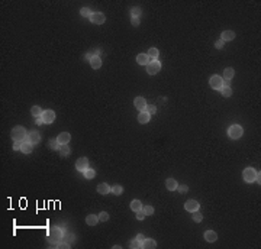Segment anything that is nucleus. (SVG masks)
I'll return each mask as SVG.
<instances>
[{
	"label": "nucleus",
	"instance_id": "obj_1",
	"mask_svg": "<svg viewBox=\"0 0 261 249\" xmlns=\"http://www.w3.org/2000/svg\"><path fill=\"white\" fill-rule=\"evenodd\" d=\"M28 135H29V133H26V129L22 126L13 127L12 132H10V136H12V139L15 141V142H23V141L28 139Z\"/></svg>",
	"mask_w": 261,
	"mask_h": 249
},
{
	"label": "nucleus",
	"instance_id": "obj_2",
	"mask_svg": "<svg viewBox=\"0 0 261 249\" xmlns=\"http://www.w3.org/2000/svg\"><path fill=\"white\" fill-rule=\"evenodd\" d=\"M48 237H50V241L52 242V243H58V242H61L63 241V237H64V232L61 230V229H58V228H52V229H50L48 230Z\"/></svg>",
	"mask_w": 261,
	"mask_h": 249
},
{
	"label": "nucleus",
	"instance_id": "obj_3",
	"mask_svg": "<svg viewBox=\"0 0 261 249\" xmlns=\"http://www.w3.org/2000/svg\"><path fill=\"white\" fill-rule=\"evenodd\" d=\"M242 133H244V129H242L241 125H232V126L228 129V136L234 141L240 139L241 136H242Z\"/></svg>",
	"mask_w": 261,
	"mask_h": 249
},
{
	"label": "nucleus",
	"instance_id": "obj_4",
	"mask_svg": "<svg viewBox=\"0 0 261 249\" xmlns=\"http://www.w3.org/2000/svg\"><path fill=\"white\" fill-rule=\"evenodd\" d=\"M161 70V62L158 61V59H151L149 62H148L147 65V72L149 74V76H154V74H157V72Z\"/></svg>",
	"mask_w": 261,
	"mask_h": 249
},
{
	"label": "nucleus",
	"instance_id": "obj_5",
	"mask_svg": "<svg viewBox=\"0 0 261 249\" xmlns=\"http://www.w3.org/2000/svg\"><path fill=\"white\" fill-rule=\"evenodd\" d=\"M255 177H257V171L254 168H245L242 171V178H244L245 182H254Z\"/></svg>",
	"mask_w": 261,
	"mask_h": 249
},
{
	"label": "nucleus",
	"instance_id": "obj_6",
	"mask_svg": "<svg viewBox=\"0 0 261 249\" xmlns=\"http://www.w3.org/2000/svg\"><path fill=\"white\" fill-rule=\"evenodd\" d=\"M209 84L213 90H221L223 87V78L221 76H212L209 78Z\"/></svg>",
	"mask_w": 261,
	"mask_h": 249
},
{
	"label": "nucleus",
	"instance_id": "obj_7",
	"mask_svg": "<svg viewBox=\"0 0 261 249\" xmlns=\"http://www.w3.org/2000/svg\"><path fill=\"white\" fill-rule=\"evenodd\" d=\"M184 209L187 211H197L199 209H200V204H199L197 200H187V201L184 203Z\"/></svg>",
	"mask_w": 261,
	"mask_h": 249
},
{
	"label": "nucleus",
	"instance_id": "obj_8",
	"mask_svg": "<svg viewBox=\"0 0 261 249\" xmlns=\"http://www.w3.org/2000/svg\"><path fill=\"white\" fill-rule=\"evenodd\" d=\"M88 168V159L87 158H78L77 159V162H76V169L77 171H80V173H84L86 169Z\"/></svg>",
	"mask_w": 261,
	"mask_h": 249
},
{
	"label": "nucleus",
	"instance_id": "obj_9",
	"mask_svg": "<svg viewBox=\"0 0 261 249\" xmlns=\"http://www.w3.org/2000/svg\"><path fill=\"white\" fill-rule=\"evenodd\" d=\"M105 21H106L105 15L100 12L93 13L92 16H90V22H92V23H96V25H102V23H105Z\"/></svg>",
	"mask_w": 261,
	"mask_h": 249
},
{
	"label": "nucleus",
	"instance_id": "obj_10",
	"mask_svg": "<svg viewBox=\"0 0 261 249\" xmlns=\"http://www.w3.org/2000/svg\"><path fill=\"white\" fill-rule=\"evenodd\" d=\"M41 118L44 119V123H46V125H50V123H52L55 120V113L54 110H45L42 113V116Z\"/></svg>",
	"mask_w": 261,
	"mask_h": 249
},
{
	"label": "nucleus",
	"instance_id": "obj_11",
	"mask_svg": "<svg viewBox=\"0 0 261 249\" xmlns=\"http://www.w3.org/2000/svg\"><path fill=\"white\" fill-rule=\"evenodd\" d=\"M134 104L139 112H145V109H147V100L144 97H136L134 100Z\"/></svg>",
	"mask_w": 261,
	"mask_h": 249
},
{
	"label": "nucleus",
	"instance_id": "obj_12",
	"mask_svg": "<svg viewBox=\"0 0 261 249\" xmlns=\"http://www.w3.org/2000/svg\"><path fill=\"white\" fill-rule=\"evenodd\" d=\"M110 191H112V187H110L107 182H102V184H99V186H97V193H99V194H102V196L109 194Z\"/></svg>",
	"mask_w": 261,
	"mask_h": 249
},
{
	"label": "nucleus",
	"instance_id": "obj_13",
	"mask_svg": "<svg viewBox=\"0 0 261 249\" xmlns=\"http://www.w3.org/2000/svg\"><path fill=\"white\" fill-rule=\"evenodd\" d=\"M32 149H34V144H31L28 139L23 141V142H21V151L23 152V154H31Z\"/></svg>",
	"mask_w": 261,
	"mask_h": 249
},
{
	"label": "nucleus",
	"instance_id": "obj_14",
	"mask_svg": "<svg viewBox=\"0 0 261 249\" xmlns=\"http://www.w3.org/2000/svg\"><path fill=\"white\" fill-rule=\"evenodd\" d=\"M70 139H71V136H70L68 132H61V133L58 135V138H57V141L59 142V145H67L68 142H70Z\"/></svg>",
	"mask_w": 261,
	"mask_h": 249
},
{
	"label": "nucleus",
	"instance_id": "obj_15",
	"mask_svg": "<svg viewBox=\"0 0 261 249\" xmlns=\"http://www.w3.org/2000/svg\"><path fill=\"white\" fill-rule=\"evenodd\" d=\"M149 61H151V59H149V57H148L147 54H138L136 55V62H138L139 65H145V67H147Z\"/></svg>",
	"mask_w": 261,
	"mask_h": 249
},
{
	"label": "nucleus",
	"instance_id": "obj_16",
	"mask_svg": "<svg viewBox=\"0 0 261 249\" xmlns=\"http://www.w3.org/2000/svg\"><path fill=\"white\" fill-rule=\"evenodd\" d=\"M28 141H29L31 144H39L41 142V135H39L38 132H29V135H28Z\"/></svg>",
	"mask_w": 261,
	"mask_h": 249
},
{
	"label": "nucleus",
	"instance_id": "obj_17",
	"mask_svg": "<svg viewBox=\"0 0 261 249\" xmlns=\"http://www.w3.org/2000/svg\"><path fill=\"white\" fill-rule=\"evenodd\" d=\"M205 241H207V242H216L218 241V233L216 232H213V230H206L205 232Z\"/></svg>",
	"mask_w": 261,
	"mask_h": 249
},
{
	"label": "nucleus",
	"instance_id": "obj_18",
	"mask_svg": "<svg viewBox=\"0 0 261 249\" xmlns=\"http://www.w3.org/2000/svg\"><path fill=\"white\" fill-rule=\"evenodd\" d=\"M221 39H222L223 42L232 41V39H235V32H232V30H223L222 35H221Z\"/></svg>",
	"mask_w": 261,
	"mask_h": 249
},
{
	"label": "nucleus",
	"instance_id": "obj_19",
	"mask_svg": "<svg viewBox=\"0 0 261 249\" xmlns=\"http://www.w3.org/2000/svg\"><path fill=\"white\" fill-rule=\"evenodd\" d=\"M99 222H100V220H99V216H96V214H88L87 217H86V223H87L88 226H96Z\"/></svg>",
	"mask_w": 261,
	"mask_h": 249
},
{
	"label": "nucleus",
	"instance_id": "obj_20",
	"mask_svg": "<svg viewBox=\"0 0 261 249\" xmlns=\"http://www.w3.org/2000/svg\"><path fill=\"white\" fill-rule=\"evenodd\" d=\"M90 65H92V68H94V70H99V68L102 67V59L99 55H94L92 59H90Z\"/></svg>",
	"mask_w": 261,
	"mask_h": 249
},
{
	"label": "nucleus",
	"instance_id": "obj_21",
	"mask_svg": "<svg viewBox=\"0 0 261 249\" xmlns=\"http://www.w3.org/2000/svg\"><path fill=\"white\" fill-rule=\"evenodd\" d=\"M165 187H167V190L170 191H174L177 190V187H178V182L174 180V178H168L167 181H165Z\"/></svg>",
	"mask_w": 261,
	"mask_h": 249
},
{
	"label": "nucleus",
	"instance_id": "obj_22",
	"mask_svg": "<svg viewBox=\"0 0 261 249\" xmlns=\"http://www.w3.org/2000/svg\"><path fill=\"white\" fill-rule=\"evenodd\" d=\"M149 119H151V114L147 113V112H141V113L138 114V122L142 123V125L149 122Z\"/></svg>",
	"mask_w": 261,
	"mask_h": 249
},
{
	"label": "nucleus",
	"instance_id": "obj_23",
	"mask_svg": "<svg viewBox=\"0 0 261 249\" xmlns=\"http://www.w3.org/2000/svg\"><path fill=\"white\" fill-rule=\"evenodd\" d=\"M234 77H235V71H234L232 68H225V70H223V77H222V78H225V80L229 81V80H232Z\"/></svg>",
	"mask_w": 261,
	"mask_h": 249
},
{
	"label": "nucleus",
	"instance_id": "obj_24",
	"mask_svg": "<svg viewBox=\"0 0 261 249\" xmlns=\"http://www.w3.org/2000/svg\"><path fill=\"white\" fill-rule=\"evenodd\" d=\"M142 248L144 249H154L157 248V242L154 239H145L142 243Z\"/></svg>",
	"mask_w": 261,
	"mask_h": 249
},
{
	"label": "nucleus",
	"instance_id": "obj_25",
	"mask_svg": "<svg viewBox=\"0 0 261 249\" xmlns=\"http://www.w3.org/2000/svg\"><path fill=\"white\" fill-rule=\"evenodd\" d=\"M147 55L149 57V59H158V55H160V51L157 48H149V51L147 52Z\"/></svg>",
	"mask_w": 261,
	"mask_h": 249
},
{
	"label": "nucleus",
	"instance_id": "obj_26",
	"mask_svg": "<svg viewBox=\"0 0 261 249\" xmlns=\"http://www.w3.org/2000/svg\"><path fill=\"white\" fill-rule=\"evenodd\" d=\"M142 203L139 201V200H132L130 201V210H134V211H138V210H141L142 209Z\"/></svg>",
	"mask_w": 261,
	"mask_h": 249
},
{
	"label": "nucleus",
	"instance_id": "obj_27",
	"mask_svg": "<svg viewBox=\"0 0 261 249\" xmlns=\"http://www.w3.org/2000/svg\"><path fill=\"white\" fill-rule=\"evenodd\" d=\"M31 113L34 114L35 118H41L44 112H42V109H41L39 106H32V109H31Z\"/></svg>",
	"mask_w": 261,
	"mask_h": 249
},
{
	"label": "nucleus",
	"instance_id": "obj_28",
	"mask_svg": "<svg viewBox=\"0 0 261 249\" xmlns=\"http://www.w3.org/2000/svg\"><path fill=\"white\" fill-rule=\"evenodd\" d=\"M219 91L222 93L223 97H231V96H232V89H231V87H225V85H223Z\"/></svg>",
	"mask_w": 261,
	"mask_h": 249
},
{
	"label": "nucleus",
	"instance_id": "obj_29",
	"mask_svg": "<svg viewBox=\"0 0 261 249\" xmlns=\"http://www.w3.org/2000/svg\"><path fill=\"white\" fill-rule=\"evenodd\" d=\"M84 177L87 178V180H92V178L96 177V169H92V168H87L84 171Z\"/></svg>",
	"mask_w": 261,
	"mask_h": 249
},
{
	"label": "nucleus",
	"instance_id": "obj_30",
	"mask_svg": "<svg viewBox=\"0 0 261 249\" xmlns=\"http://www.w3.org/2000/svg\"><path fill=\"white\" fill-rule=\"evenodd\" d=\"M50 148L52 149V151H58V149L61 148V145H59V142L57 139H51L50 141Z\"/></svg>",
	"mask_w": 261,
	"mask_h": 249
},
{
	"label": "nucleus",
	"instance_id": "obj_31",
	"mask_svg": "<svg viewBox=\"0 0 261 249\" xmlns=\"http://www.w3.org/2000/svg\"><path fill=\"white\" fill-rule=\"evenodd\" d=\"M80 15L83 17H88V19H90V16L93 15V12L88 7H83V9H80Z\"/></svg>",
	"mask_w": 261,
	"mask_h": 249
},
{
	"label": "nucleus",
	"instance_id": "obj_32",
	"mask_svg": "<svg viewBox=\"0 0 261 249\" xmlns=\"http://www.w3.org/2000/svg\"><path fill=\"white\" fill-rule=\"evenodd\" d=\"M110 193H113L115 196H121L123 193V188L121 186H113V187H112V191H110Z\"/></svg>",
	"mask_w": 261,
	"mask_h": 249
},
{
	"label": "nucleus",
	"instance_id": "obj_33",
	"mask_svg": "<svg viewBox=\"0 0 261 249\" xmlns=\"http://www.w3.org/2000/svg\"><path fill=\"white\" fill-rule=\"evenodd\" d=\"M59 151H61V156H68V155H70V148H68L67 145H61Z\"/></svg>",
	"mask_w": 261,
	"mask_h": 249
},
{
	"label": "nucleus",
	"instance_id": "obj_34",
	"mask_svg": "<svg viewBox=\"0 0 261 249\" xmlns=\"http://www.w3.org/2000/svg\"><path fill=\"white\" fill-rule=\"evenodd\" d=\"M192 217H193V220L194 222H197V223H200V222L203 220V216L200 214V213H197V211H193V216H192Z\"/></svg>",
	"mask_w": 261,
	"mask_h": 249
},
{
	"label": "nucleus",
	"instance_id": "obj_35",
	"mask_svg": "<svg viewBox=\"0 0 261 249\" xmlns=\"http://www.w3.org/2000/svg\"><path fill=\"white\" fill-rule=\"evenodd\" d=\"M142 209H144V211H145V214H147V216L154 214V207H152V206H144Z\"/></svg>",
	"mask_w": 261,
	"mask_h": 249
},
{
	"label": "nucleus",
	"instance_id": "obj_36",
	"mask_svg": "<svg viewBox=\"0 0 261 249\" xmlns=\"http://www.w3.org/2000/svg\"><path fill=\"white\" fill-rule=\"evenodd\" d=\"M145 112L149 114H154L157 112V107L154 104H147V109H145Z\"/></svg>",
	"mask_w": 261,
	"mask_h": 249
},
{
	"label": "nucleus",
	"instance_id": "obj_37",
	"mask_svg": "<svg viewBox=\"0 0 261 249\" xmlns=\"http://www.w3.org/2000/svg\"><path fill=\"white\" fill-rule=\"evenodd\" d=\"M129 246L130 248H134V249H138V248H142V243H139L136 239H134V241H130Z\"/></svg>",
	"mask_w": 261,
	"mask_h": 249
},
{
	"label": "nucleus",
	"instance_id": "obj_38",
	"mask_svg": "<svg viewBox=\"0 0 261 249\" xmlns=\"http://www.w3.org/2000/svg\"><path fill=\"white\" fill-rule=\"evenodd\" d=\"M130 15H132V17H139V15H141V9H138V7L130 9Z\"/></svg>",
	"mask_w": 261,
	"mask_h": 249
},
{
	"label": "nucleus",
	"instance_id": "obj_39",
	"mask_svg": "<svg viewBox=\"0 0 261 249\" xmlns=\"http://www.w3.org/2000/svg\"><path fill=\"white\" fill-rule=\"evenodd\" d=\"M145 216H147V214H145L144 209H141V210L136 211V219H138V220H144V219H145Z\"/></svg>",
	"mask_w": 261,
	"mask_h": 249
},
{
	"label": "nucleus",
	"instance_id": "obj_40",
	"mask_svg": "<svg viewBox=\"0 0 261 249\" xmlns=\"http://www.w3.org/2000/svg\"><path fill=\"white\" fill-rule=\"evenodd\" d=\"M107 219H109V214L106 211H102L100 214H99V220L100 222H107Z\"/></svg>",
	"mask_w": 261,
	"mask_h": 249
},
{
	"label": "nucleus",
	"instance_id": "obj_41",
	"mask_svg": "<svg viewBox=\"0 0 261 249\" xmlns=\"http://www.w3.org/2000/svg\"><path fill=\"white\" fill-rule=\"evenodd\" d=\"M70 243H68V242H58V243H57V248H64V249H68L70 248Z\"/></svg>",
	"mask_w": 261,
	"mask_h": 249
},
{
	"label": "nucleus",
	"instance_id": "obj_42",
	"mask_svg": "<svg viewBox=\"0 0 261 249\" xmlns=\"http://www.w3.org/2000/svg\"><path fill=\"white\" fill-rule=\"evenodd\" d=\"M177 190H178L181 194H183V193H187V191H189V187H187V186H180V184H178Z\"/></svg>",
	"mask_w": 261,
	"mask_h": 249
},
{
	"label": "nucleus",
	"instance_id": "obj_43",
	"mask_svg": "<svg viewBox=\"0 0 261 249\" xmlns=\"http://www.w3.org/2000/svg\"><path fill=\"white\" fill-rule=\"evenodd\" d=\"M223 45H225V42H223L222 39H219V41H216V42H215V47L218 48V49H222Z\"/></svg>",
	"mask_w": 261,
	"mask_h": 249
},
{
	"label": "nucleus",
	"instance_id": "obj_44",
	"mask_svg": "<svg viewBox=\"0 0 261 249\" xmlns=\"http://www.w3.org/2000/svg\"><path fill=\"white\" fill-rule=\"evenodd\" d=\"M135 239H136V241L139 242V243H144V241H145V237H144V235H141V233H139L138 236L135 237Z\"/></svg>",
	"mask_w": 261,
	"mask_h": 249
},
{
	"label": "nucleus",
	"instance_id": "obj_45",
	"mask_svg": "<svg viewBox=\"0 0 261 249\" xmlns=\"http://www.w3.org/2000/svg\"><path fill=\"white\" fill-rule=\"evenodd\" d=\"M13 149L15 151H21V142H15L13 144Z\"/></svg>",
	"mask_w": 261,
	"mask_h": 249
},
{
	"label": "nucleus",
	"instance_id": "obj_46",
	"mask_svg": "<svg viewBox=\"0 0 261 249\" xmlns=\"http://www.w3.org/2000/svg\"><path fill=\"white\" fill-rule=\"evenodd\" d=\"M132 25H134V26L139 25V17H132Z\"/></svg>",
	"mask_w": 261,
	"mask_h": 249
},
{
	"label": "nucleus",
	"instance_id": "obj_47",
	"mask_svg": "<svg viewBox=\"0 0 261 249\" xmlns=\"http://www.w3.org/2000/svg\"><path fill=\"white\" fill-rule=\"evenodd\" d=\"M35 123H36V125H42V123H44V119H42V118H36Z\"/></svg>",
	"mask_w": 261,
	"mask_h": 249
}]
</instances>
